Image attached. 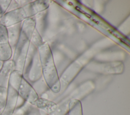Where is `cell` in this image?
<instances>
[{"instance_id": "cell-1", "label": "cell", "mask_w": 130, "mask_h": 115, "mask_svg": "<svg viewBox=\"0 0 130 115\" xmlns=\"http://www.w3.org/2000/svg\"><path fill=\"white\" fill-rule=\"evenodd\" d=\"M36 25L35 17L27 18L22 22L20 35L13 52L12 60L14 63V69L21 72L29 48L30 40L36 28Z\"/></svg>"}, {"instance_id": "cell-2", "label": "cell", "mask_w": 130, "mask_h": 115, "mask_svg": "<svg viewBox=\"0 0 130 115\" xmlns=\"http://www.w3.org/2000/svg\"><path fill=\"white\" fill-rule=\"evenodd\" d=\"M42 75L49 89L54 93H59L60 82L56 68L52 53L48 43H44L38 48Z\"/></svg>"}, {"instance_id": "cell-3", "label": "cell", "mask_w": 130, "mask_h": 115, "mask_svg": "<svg viewBox=\"0 0 130 115\" xmlns=\"http://www.w3.org/2000/svg\"><path fill=\"white\" fill-rule=\"evenodd\" d=\"M9 85L25 102L35 106L39 96L30 83L23 76L22 72L14 69L10 75Z\"/></svg>"}, {"instance_id": "cell-4", "label": "cell", "mask_w": 130, "mask_h": 115, "mask_svg": "<svg viewBox=\"0 0 130 115\" xmlns=\"http://www.w3.org/2000/svg\"><path fill=\"white\" fill-rule=\"evenodd\" d=\"M23 76L28 82L34 83L42 76V69L38 48L31 43L22 72Z\"/></svg>"}, {"instance_id": "cell-5", "label": "cell", "mask_w": 130, "mask_h": 115, "mask_svg": "<svg viewBox=\"0 0 130 115\" xmlns=\"http://www.w3.org/2000/svg\"><path fill=\"white\" fill-rule=\"evenodd\" d=\"M38 13L35 2H29L21 7L6 12L0 20V24L7 27L22 22Z\"/></svg>"}, {"instance_id": "cell-6", "label": "cell", "mask_w": 130, "mask_h": 115, "mask_svg": "<svg viewBox=\"0 0 130 115\" xmlns=\"http://www.w3.org/2000/svg\"><path fill=\"white\" fill-rule=\"evenodd\" d=\"M94 88V85L91 82H87L83 83L73 92H72L68 97L57 104V107L56 110L52 113L49 115H66L69 111V105L70 101L73 99H78L83 98L85 96L90 93Z\"/></svg>"}, {"instance_id": "cell-7", "label": "cell", "mask_w": 130, "mask_h": 115, "mask_svg": "<svg viewBox=\"0 0 130 115\" xmlns=\"http://www.w3.org/2000/svg\"><path fill=\"white\" fill-rule=\"evenodd\" d=\"M22 22L7 27L8 43L10 45L13 52L19 40L21 29Z\"/></svg>"}, {"instance_id": "cell-8", "label": "cell", "mask_w": 130, "mask_h": 115, "mask_svg": "<svg viewBox=\"0 0 130 115\" xmlns=\"http://www.w3.org/2000/svg\"><path fill=\"white\" fill-rule=\"evenodd\" d=\"M35 106L49 115L56 110L57 107V104L45 98L39 97L36 102Z\"/></svg>"}, {"instance_id": "cell-9", "label": "cell", "mask_w": 130, "mask_h": 115, "mask_svg": "<svg viewBox=\"0 0 130 115\" xmlns=\"http://www.w3.org/2000/svg\"><path fill=\"white\" fill-rule=\"evenodd\" d=\"M13 50L8 43L0 44V61L3 62L12 59Z\"/></svg>"}, {"instance_id": "cell-10", "label": "cell", "mask_w": 130, "mask_h": 115, "mask_svg": "<svg viewBox=\"0 0 130 115\" xmlns=\"http://www.w3.org/2000/svg\"><path fill=\"white\" fill-rule=\"evenodd\" d=\"M68 115H83L82 104L80 100H72L69 105Z\"/></svg>"}, {"instance_id": "cell-11", "label": "cell", "mask_w": 130, "mask_h": 115, "mask_svg": "<svg viewBox=\"0 0 130 115\" xmlns=\"http://www.w3.org/2000/svg\"><path fill=\"white\" fill-rule=\"evenodd\" d=\"M8 87L0 86V115L3 111L6 104Z\"/></svg>"}, {"instance_id": "cell-12", "label": "cell", "mask_w": 130, "mask_h": 115, "mask_svg": "<svg viewBox=\"0 0 130 115\" xmlns=\"http://www.w3.org/2000/svg\"><path fill=\"white\" fill-rule=\"evenodd\" d=\"M30 43L37 48H38L41 45H42L44 43L40 34L38 31L37 28H36L34 31L30 40Z\"/></svg>"}, {"instance_id": "cell-13", "label": "cell", "mask_w": 130, "mask_h": 115, "mask_svg": "<svg viewBox=\"0 0 130 115\" xmlns=\"http://www.w3.org/2000/svg\"><path fill=\"white\" fill-rule=\"evenodd\" d=\"M8 43V31L7 27L0 24V44Z\"/></svg>"}, {"instance_id": "cell-14", "label": "cell", "mask_w": 130, "mask_h": 115, "mask_svg": "<svg viewBox=\"0 0 130 115\" xmlns=\"http://www.w3.org/2000/svg\"><path fill=\"white\" fill-rule=\"evenodd\" d=\"M11 2V0H0V9L3 14H4L6 12Z\"/></svg>"}, {"instance_id": "cell-15", "label": "cell", "mask_w": 130, "mask_h": 115, "mask_svg": "<svg viewBox=\"0 0 130 115\" xmlns=\"http://www.w3.org/2000/svg\"><path fill=\"white\" fill-rule=\"evenodd\" d=\"M34 106L24 115H42V114L41 110L38 109L37 108H35Z\"/></svg>"}, {"instance_id": "cell-16", "label": "cell", "mask_w": 130, "mask_h": 115, "mask_svg": "<svg viewBox=\"0 0 130 115\" xmlns=\"http://www.w3.org/2000/svg\"><path fill=\"white\" fill-rule=\"evenodd\" d=\"M3 64H4V62H2L0 61V71L2 68V67H3Z\"/></svg>"}, {"instance_id": "cell-17", "label": "cell", "mask_w": 130, "mask_h": 115, "mask_svg": "<svg viewBox=\"0 0 130 115\" xmlns=\"http://www.w3.org/2000/svg\"><path fill=\"white\" fill-rule=\"evenodd\" d=\"M3 13H2V11H1V9H0V20H1V18H2V16H3Z\"/></svg>"}]
</instances>
